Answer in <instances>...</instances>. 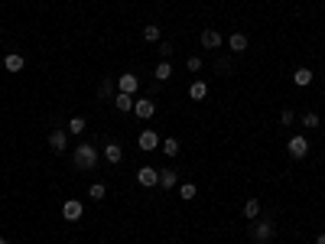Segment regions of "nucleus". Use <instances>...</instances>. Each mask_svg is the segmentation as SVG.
<instances>
[{
	"mask_svg": "<svg viewBox=\"0 0 325 244\" xmlns=\"http://www.w3.org/2000/svg\"><path fill=\"white\" fill-rule=\"evenodd\" d=\"M72 163H75V169H94L98 166V150L91 143H78L72 150Z\"/></svg>",
	"mask_w": 325,
	"mask_h": 244,
	"instance_id": "obj_1",
	"label": "nucleus"
},
{
	"mask_svg": "<svg viewBox=\"0 0 325 244\" xmlns=\"http://www.w3.org/2000/svg\"><path fill=\"white\" fill-rule=\"evenodd\" d=\"M251 238L257 241V244H267L270 238H273V222H270V218H263V222H254V228H251Z\"/></svg>",
	"mask_w": 325,
	"mask_h": 244,
	"instance_id": "obj_2",
	"label": "nucleus"
},
{
	"mask_svg": "<svg viewBox=\"0 0 325 244\" xmlns=\"http://www.w3.org/2000/svg\"><path fill=\"white\" fill-rule=\"evenodd\" d=\"M137 182H140L143 189L160 186V169H153V166H140V169H137Z\"/></svg>",
	"mask_w": 325,
	"mask_h": 244,
	"instance_id": "obj_3",
	"label": "nucleus"
},
{
	"mask_svg": "<svg viewBox=\"0 0 325 244\" xmlns=\"http://www.w3.org/2000/svg\"><path fill=\"white\" fill-rule=\"evenodd\" d=\"M82 215H85V202H82V199H68V202L62 205V218L65 222H78Z\"/></svg>",
	"mask_w": 325,
	"mask_h": 244,
	"instance_id": "obj_4",
	"label": "nucleus"
},
{
	"mask_svg": "<svg viewBox=\"0 0 325 244\" xmlns=\"http://www.w3.org/2000/svg\"><path fill=\"white\" fill-rule=\"evenodd\" d=\"M134 114H137L140 120H150V117L156 114V104H153V98H134Z\"/></svg>",
	"mask_w": 325,
	"mask_h": 244,
	"instance_id": "obj_5",
	"label": "nucleus"
},
{
	"mask_svg": "<svg viewBox=\"0 0 325 244\" xmlns=\"http://www.w3.org/2000/svg\"><path fill=\"white\" fill-rule=\"evenodd\" d=\"M286 150H289V156H293V160H303L306 153H309V140H306V137H289V143H286Z\"/></svg>",
	"mask_w": 325,
	"mask_h": 244,
	"instance_id": "obj_6",
	"label": "nucleus"
},
{
	"mask_svg": "<svg viewBox=\"0 0 325 244\" xmlns=\"http://www.w3.org/2000/svg\"><path fill=\"white\" fill-rule=\"evenodd\" d=\"M117 91H124V94H137L140 91V78L134 72H124L117 78Z\"/></svg>",
	"mask_w": 325,
	"mask_h": 244,
	"instance_id": "obj_7",
	"label": "nucleus"
},
{
	"mask_svg": "<svg viewBox=\"0 0 325 244\" xmlns=\"http://www.w3.org/2000/svg\"><path fill=\"white\" fill-rule=\"evenodd\" d=\"M198 42H202V49H208V52H215L218 46H221V33L218 30H202V36H198Z\"/></svg>",
	"mask_w": 325,
	"mask_h": 244,
	"instance_id": "obj_8",
	"label": "nucleus"
},
{
	"mask_svg": "<svg viewBox=\"0 0 325 244\" xmlns=\"http://www.w3.org/2000/svg\"><path fill=\"white\" fill-rule=\"evenodd\" d=\"M137 147H140V150H146V153L156 150V147H160V134H156V130H143V134L137 137Z\"/></svg>",
	"mask_w": 325,
	"mask_h": 244,
	"instance_id": "obj_9",
	"label": "nucleus"
},
{
	"mask_svg": "<svg viewBox=\"0 0 325 244\" xmlns=\"http://www.w3.org/2000/svg\"><path fill=\"white\" fill-rule=\"evenodd\" d=\"M101 156L111 163V166H117V163L124 160V147H120V143H108V147L101 150Z\"/></svg>",
	"mask_w": 325,
	"mask_h": 244,
	"instance_id": "obj_10",
	"label": "nucleus"
},
{
	"mask_svg": "<svg viewBox=\"0 0 325 244\" xmlns=\"http://www.w3.org/2000/svg\"><path fill=\"white\" fill-rule=\"evenodd\" d=\"M65 143H68L65 130H52V134H49V150L52 153H65Z\"/></svg>",
	"mask_w": 325,
	"mask_h": 244,
	"instance_id": "obj_11",
	"label": "nucleus"
},
{
	"mask_svg": "<svg viewBox=\"0 0 325 244\" xmlns=\"http://www.w3.org/2000/svg\"><path fill=\"white\" fill-rule=\"evenodd\" d=\"M114 108H117V111H124V114H127V111H134V94L117 91V94H114Z\"/></svg>",
	"mask_w": 325,
	"mask_h": 244,
	"instance_id": "obj_12",
	"label": "nucleus"
},
{
	"mask_svg": "<svg viewBox=\"0 0 325 244\" xmlns=\"http://www.w3.org/2000/svg\"><path fill=\"white\" fill-rule=\"evenodd\" d=\"M23 65H26V59L16 56V52H10V56L4 59V68H7V72H23Z\"/></svg>",
	"mask_w": 325,
	"mask_h": 244,
	"instance_id": "obj_13",
	"label": "nucleus"
},
{
	"mask_svg": "<svg viewBox=\"0 0 325 244\" xmlns=\"http://www.w3.org/2000/svg\"><path fill=\"white\" fill-rule=\"evenodd\" d=\"M160 186L163 189H176V186H179V173H176V169H163L160 173Z\"/></svg>",
	"mask_w": 325,
	"mask_h": 244,
	"instance_id": "obj_14",
	"label": "nucleus"
},
{
	"mask_svg": "<svg viewBox=\"0 0 325 244\" xmlns=\"http://www.w3.org/2000/svg\"><path fill=\"white\" fill-rule=\"evenodd\" d=\"M293 85H299V88L312 85V68H296V72H293Z\"/></svg>",
	"mask_w": 325,
	"mask_h": 244,
	"instance_id": "obj_15",
	"label": "nucleus"
},
{
	"mask_svg": "<svg viewBox=\"0 0 325 244\" xmlns=\"http://www.w3.org/2000/svg\"><path fill=\"white\" fill-rule=\"evenodd\" d=\"M228 46H231V52H244V49H247V36H244V33H231Z\"/></svg>",
	"mask_w": 325,
	"mask_h": 244,
	"instance_id": "obj_16",
	"label": "nucleus"
},
{
	"mask_svg": "<svg viewBox=\"0 0 325 244\" xmlns=\"http://www.w3.org/2000/svg\"><path fill=\"white\" fill-rule=\"evenodd\" d=\"M143 39H146V42H160V39H163L160 26H156V23H146V26H143Z\"/></svg>",
	"mask_w": 325,
	"mask_h": 244,
	"instance_id": "obj_17",
	"label": "nucleus"
},
{
	"mask_svg": "<svg viewBox=\"0 0 325 244\" xmlns=\"http://www.w3.org/2000/svg\"><path fill=\"white\" fill-rule=\"evenodd\" d=\"M153 75H156V82H169V78H172V65L169 62H160V65L153 68Z\"/></svg>",
	"mask_w": 325,
	"mask_h": 244,
	"instance_id": "obj_18",
	"label": "nucleus"
},
{
	"mask_svg": "<svg viewBox=\"0 0 325 244\" xmlns=\"http://www.w3.org/2000/svg\"><path fill=\"white\" fill-rule=\"evenodd\" d=\"M205 94H208V85H205V82H195V85L189 88V98H192V101H205Z\"/></svg>",
	"mask_w": 325,
	"mask_h": 244,
	"instance_id": "obj_19",
	"label": "nucleus"
},
{
	"mask_svg": "<svg viewBox=\"0 0 325 244\" xmlns=\"http://www.w3.org/2000/svg\"><path fill=\"white\" fill-rule=\"evenodd\" d=\"M257 215H260V202H257V199H247V202H244V218H257Z\"/></svg>",
	"mask_w": 325,
	"mask_h": 244,
	"instance_id": "obj_20",
	"label": "nucleus"
},
{
	"mask_svg": "<svg viewBox=\"0 0 325 244\" xmlns=\"http://www.w3.org/2000/svg\"><path fill=\"white\" fill-rule=\"evenodd\" d=\"M179 196L186 199V202H192V199L198 196V186H195V182H182V186H179Z\"/></svg>",
	"mask_w": 325,
	"mask_h": 244,
	"instance_id": "obj_21",
	"label": "nucleus"
},
{
	"mask_svg": "<svg viewBox=\"0 0 325 244\" xmlns=\"http://www.w3.org/2000/svg\"><path fill=\"white\" fill-rule=\"evenodd\" d=\"M114 88H117V82H114V78H104V82L98 85V98H111Z\"/></svg>",
	"mask_w": 325,
	"mask_h": 244,
	"instance_id": "obj_22",
	"label": "nucleus"
},
{
	"mask_svg": "<svg viewBox=\"0 0 325 244\" xmlns=\"http://www.w3.org/2000/svg\"><path fill=\"white\" fill-rule=\"evenodd\" d=\"M163 153L166 156H179V140H176V137H166V140H163Z\"/></svg>",
	"mask_w": 325,
	"mask_h": 244,
	"instance_id": "obj_23",
	"label": "nucleus"
},
{
	"mask_svg": "<svg viewBox=\"0 0 325 244\" xmlns=\"http://www.w3.org/2000/svg\"><path fill=\"white\" fill-rule=\"evenodd\" d=\"M303 127L315 130V127H319V114H315V111H306V114H303Z\"/></svg>",
	"mask_w": 325,
	"mask_h": 244,
	"instance_id": "obj_24",
	"label": "nucleus"
},
{
	"mask_svg": "<svg viewBox=\"0 0 325 244\" xmlns=\"http://www.w3.org/2000/svg\"><path fill=\"white\" fill-rule=\"evenodd\" d=\"M88 196H91V199H94V202H101V199H104V196H108V189H104V182H94V186H91V189H88Z\"/></svg>",
	"mask_w": 325,
	"mask_h": 244,
	"instance_id": "obj_25",
	"label": "nucleus"
},
{
	"mask_svg": "<svg viewBox=\"0 0 325 244\" xmlns=\"http://www.w3.org/2000/svg\"><path fill=\"white\" fill-rule=\"evenodd\" d=\"M68 134H85V117H72V120H68Z\"/></svg>",
	"mask_w": 325,
	"mask_h": 244,
	"instance_id": "obj_26",
	"label": "nucleus"
},
{
	"mask_svg": "<svg viewBox=\"0 0 325 244\" xmlns=\"http://www.w3.org/2000/svg\"><path fill=\"white\" fill-rule=\"evenodd\" d=\"M215 65H218V75H231V59H228V56L215 59Z\"/></svg>",
	"mask_w": 325,
	"mask_h": 244,
	"instance_id": "obj_27",
	"label": "nucleus"
},
{
	"mask_svg": "<svg viewBox=\"0 0 325 244\" xmlns=\"http://www.w3.org/2000/svg\"><path fill=\"white\" fill-rule=\"evenodd\" d=\"M156 49H160V62H169V56H172V49H176V46H169V42H163V39H160V46H156Z\"/></svg>",
	"mask_w": 325,
	"mask_h": 244,
	"instance_id": "obj_28",
	"label": "nucleus"
},
{
	"mask_svg": "<svg viewBox=\"0 0 325 244\" xmlns=\"http://www.w3.org/2000/svg\"><path fill=\"white\" fill-rule=\"evenodd\" d=\"M186 68H189V72H202V59L198 56H189L186 59Z\"/></svg>",
	"mask_w": 325,
	"mask_h": 244,
	"instance_id": "obj_29",
	"label": "nucleus"
},
{
	"mask_svg": "<svg viewBox=\"0 0 325 244\" xmlns=\"http://www.w3.org/2000/svg\"><path fill=\"white\" fill-rule=\"evenodd\" d=\"M280 124H283V127H293V124H296L293 111H283V114H280Z\"/></svg>",
	"mask_w": 325,
	"mask_h": 244,
	"instance_id": "obj_30",
	"label": "nucleus"
},
{
	"mask_svg": "<svg viewBox=\"0 0 325 244\" xmlns=\"http://www.w3.org/2000/svg\"><path fill=\"white\" fill-rule=\"evenodd\" d=\"M315 244H325V231H322V234H319V238H315Z\"/></svg>",
	"mask_w": 325,
	"mask_h": 244,
	"instance_id": "obj_31",
	"label": "nucleus"
},
{
	"mask_svg": "<svg viewBox=\"0 0 325 244\" xmlns=\"http://www.w3.org/2000/svg\"><path fill=\"white\" fill-rule=\"evenodd\" d=\"M0 244H7V238H4V234H0Z\"/></svg>",
	"mask_w": 325,
	"mask_h": 244,
	"instance_id": "obj_32",
	"label": "nucleus"
}]
</instances>
